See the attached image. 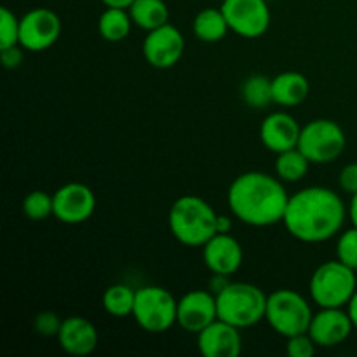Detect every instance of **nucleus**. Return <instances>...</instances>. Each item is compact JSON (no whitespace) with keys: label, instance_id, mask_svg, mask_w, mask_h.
Returning a JSON list of instances; mask_svg holds the SVG:
<instances>
[{"label":"nucleus","instance_id":"5","mask_svg":"<svg viewBox=\"0 0 357 357\" xmlns=\"http://www.w3.org/2000/svg\"><path fill=\"white\" fill-rule=\"evenodd\" d=\"M357 289L356 271L340 260L321 264L310 275V300L319 309L326 307H347Z\"/></svg>","mask_w":357,"mask_h":357},{"label":"nucleus","instance_id":"35","mask_svg":"<svg viewBox=\"0 0 357 357\" xmlns=\"http://www.w3.org/2000/svg\"><path fill=\"white\" fill-rule=\"evenodd\" d=\"M347 312L351 316L352 324H354V330H357V289L354 293V296L351 298V302L347 303Z\"/></svg>","mask_w":357,"mask_h":357},{"label":"nucleus","instance_id":"33","mask_svg":"<svg viewBox=\"0 0 357 357\" xmlns=\"http://www.w3.org/2000/svg\"><path fill=\"white\" fill-rule=\"evenodd\" d=\"M229 282H230L229 275L213 274L211 279H209V282H208V289L211 293H215V295H218L220 291H223V289L229 286Z\"/></svg>","mask_w":357,"mask_h":357},{"label":"nucleus","instance_id":"11","mask_svg":"<svg viewBox=\"0 0 357 357\" xmlns=\"http://www.w3.org/2000/svg\"><path fill=\"white\" fill-rule=\"evenodd\" d=\"M54 216L66 225H79L87 222L96 209V195L87 185L70 181L52 194Z\"/></svg>","mask_w":357,"mask_h":357},{"label":"nucleus","instance_id":"36","mask_svg":"<svg viewBox=\"0 0 357 357\" xmlns=\"http://www.w3.org/2000/svg\"><path fill=\"white\" fill-rule=\"evenodd\" d=\"M349 218H351L352 227H357V194L351 195V202H349Z\"/></svg>","mask_w":357,"mask_h":357},{"label":"nucleus","instance_id":"4","mask_svg":"<svg viewBox=\"0 0 357 357\" xmlns=\"http://www.w3.org/2000/svg\"><path fill=\"white\" fill-rule=\"evenodd\" d=\"M265 291L257 284L243 281H230L223 291L216 295L218 303V319L244 330L265 319L267 310Z\"/></svg>","mask_w":357,"mask_h":357},{"label":"nucleus","instance_id":"30","mask_svg":"<svg viewBox=\"0 0 357 357\" xmlns=\"http://www.w3.org/2000/svg\"><path fill=\"white\" fill-rule=\"evenodd\" d=\"M63 319H59L58 314L49 312V310H44V312L37 314L33 319V330L35 333L40 335V337H58L59 330H61Z\"/></svg>","mask_w":357,"mask_h":357},{"label":"nucleus","instance_id":"16","mask_svg":"<svg viewBox=\"0 0 357 357\" xmlns=\"http://www.w3.org/2000/svg\"><path fill=\"white\" fill-rule=\"evenodd\" d=\"M197 349L204 357H239L243 352L241 330L216 319L197 333Z\"/></svg>","mask_w":357,"mask_h":357},{"label":"nucleus","instance_id":"29","mask_svg":"<svg viewBox=\"0 0 357 357\" xmlns=\"http://www.w3.org/2000/svg\"><path fill=\"white\" fill-rule=\"evenodd\" d=\"M317 345L309 333H300L286 338V354L289 357H312L316 354Z\"/></svg>","mask_w":357,"mask_h":357},{"label":"nucleus","instance_id":"9","mask_svg":"<svg viewBox=\"0 0 357 357\" xmlns=\"http://www.w3.org/2000/svg\"><path fill=\"white\" fill-rule=\"evenodd\" d=\"M61 35V20L47 7H35L20 17V45L40 52L52 47Z\"/></svg>","mask_w":357,"mask_h":357},{"label":"nucleus","instance_id":"19","mask_svg":"<svg viewBox=\"0 0 357 357\" xmlns=\"http://www.w3.org/2000/svg\"><path fill=\"white\" fill-rule=\"evenodd\" d=\"M309 93V79L300 72H282L272 79V98L275 105L298 107L307 100Z\"/></svg>","mask_w":357,"mask_h":357},{"label":"nucleus","instance_id":"15","mask_svg":"<svg viewBox=\"0 0 357 357\" xmlns=\"http://www.w3.org/2000/svg\"><path fill=\"white\" fill-rule=\"evenodd\" d=\"M202 260L211 274L234 275L244 261L239 241L230 234H216L202 246Z\"/></svg>","mask_w":357,"mask_h":357},{"label":"nucleus","instance_id":"7","mask_svg":"<svg viewBox=\"0 0 357 357\" xmlns=\"http://www.w3.org/2000/svg\"><path fill=\"white\" fill-rule=\"evenodd\" d=\"M178 300L162 286H143L136 289L132 317L146 333H166L176 324Z\"/></svg>","mask_w":357,"mask_h":357},{"label":"nucleus","instance_id":"21","mask_svg":"<svg viewBox=\"0 0 357 357\" xmlns=\"http://www.w3.org/2000/svg\"><path fill=\"white\" fill-rule=\"evenodd\" d=\"M128 10L135 26L145 31L169 23V9L164 0H135Z\"/></svg>","mask_w":357,"mask_h":357},{"label":"nucleus","instance_id":"28","mask_svg":"<svg viewBox=\"0 0 357 357\" xmlns=\"http://www.w3.org/2000/svg\"><path fill=\"white\" fill-rule=\"evenodd\" d=\"M337 258L342 264L357 271V227L338 234Z\"/></svg>","mask_w":357,"mask_h":357},{"label":"nucleus","instance_id":"8","mask_svg":"<svg viewBox=\"0 0 357 357\" xmlns=\"http://www.w3.org/2000/svg\"><path fill=\"white\" fill-rule=\"evenodd\" d=\"M347 136L338 122L331 119H314L302 128L298 149L312 164H330L344 153Z\"/></svg>","mask_w":357,"mask_h":357},{"label":"nucleus","instance_id":"31","mask_svg":"<svg viewBox=\"0 0 357 357\" xmlns=\"http://www.w3.org/2000/svg\"><path fill=\"white\" fill-rule=\"evenodd\" d=\"M338 185L345 194H357V162H351L342 167L340 174H338Z\"/></svg>","mask_w":357,"mask_h":357},{"label":"nucleus","instance_id":"23","mask_svg":"<svg viewBox=\"0 0 357 357\" xmlns=\"http://www.w3.org/2000/svg\"><path fill=\"white\" fill-rule=\"evenodd\" d=\"M310 160L307 159L305 153L296 146V149L286 150V152L278 153L275 159V176L288 183H296L303 180L305 174L309 173Z\"/></svg>","mask_w":357,"mask_h":357},{"label":"nucleus","instance_id":"13","mask_svg":"<svg viewBox=\"0 0 357 357\" xmlns=\"http://www.w3.org/2000/svg\"><path fill=\"white\" fill-rule=\"evenodd\" d=\"M218 319L216 295L209 289H192L178 300L176 324L187 333H201Z\"/></svg>","mask_w":357,"mask_h":357},{"label":"nucleus","instance_id":"25","mask_svg":"<svg viewBox=\"0 0 357 357\" xmlns=\"http://www.w3.org/2000/svg\"><path fill=\"white\" fill-rule=\"evenodd\" d=\"M244 103L251 108H265L268 103H274L272 98V79L265 75H251L244 80L241 89Z\"/></svg>","mask_w":357,"mask_h":357},{"label":"nucleus","instance_id":"18","mask_svg":"<svg viewBox=\"0 0 357 357\" xmlns=\"http://www.w3.org/2000/svg\"><path fill=\"white\" fill-rule=\"evenodd\" d=\"M59 347L70 356L86 357L93 354L98 347V330L89 319L80 316H70L63 319L58 333Z\"/></svg>","mask_w":357,"mask_h":357},{"label":"nucleus","instance_id":"32","mask_svg":"<svg viewBox=\"0 0 357 357\" xmlns=\"http://www.w3.org/2000/svg\"><path fill=\"white\" fill-rule=\"evenodd\" d=\"M23 51L24 49L21 47L20 44L13 45V47L0 49V59H2L3 68H7V70L20 68L21 63H23V58H24Z\"/></svg>","mask_w":357,"mask_h":357},{"label":"nucleus","instance_id":"3","mask_svg":"<svg viewBox=\"0 0 357 357\" xmlns=\"http://www.w3.org/2000/svg\"><path fill=\"white\" fill-rule=\"evenodd\" d=\"M218 213L199 195H181L171 204L167 225L178 243L188 248H202L216 230Z\"/></svg>","mask_w":357,"mask_h":357},{"label":"nucleus","instance_id":"34","mask_svg":"<svg viewBox=\"0 0 357 357\" xmlns=\"http://www.w3.org/2000/svg\"><path fill=\"white\" fill-rule=\"evenodd\" d=\"M232 227H234V222L230 216L218 215V220H216V230H218V234H230Z\"/></svg>","mask_w":357,"mask_h":357},{"label":"nucleus","instance_id":"17","mask_svg":"<svg viewBox=\"0 0 357 357\" xmlns=\"http://www.w3.org/2000/svg\"><path fill=\"white\" fill-rule=\"evenodd\" d=\"M302 126L288 112H274L264 119L260 126V139L264 146L275 155L298 146Z\"/></svg>","mask_w":357,"mask_h":357},{"label":"nucleus","instance_id":"10","mask_svg":"<svg viewBox=\"0 0 357 357\" xmlns=\"http://www.w3.org/2000/svg\"><path fill=\"white\" fill-rule=\"evenodd\" d=\"M230 31L243 38H258L271 26L267 0H223L222 7Z\"/></svg>","mask_w":357,"mask_h":357},{"label":"nucleus","instance_id":"27","mask_svg":"<svg viewBox=\"0 0 357 357\" xmlns=\"http://www.w3.org/2000/svg\"><path fill=\"white\" fill-rule=\"evenodd\" d=\"M20 44V17L9 9H0V49Z\"/></svg>","mask_w":357,"mask_h":357},{"label":"nucleus","instance_id":"24","mask_svg":"<svg viewBox=\"0 0 357 357\" xmlns=\"http://www.w3.org/2000/svg\"><path fill=\"white\" fill-rule=\"evenodd\" d=\"M135 300H136V291L128 284H112L110 288H107V291L103 293V309L107 310V314H110L112 317H128L132 316V309H135Z\"/></svg>","mask_w":357,"mask_h":357},{"label":"nucleus","instance_id":"1","mask_svg":"<svg viewBox=\"0 0 357 357\" xmlns=\"http://www.w3.org/2000/svg\"><path fill=\"white\" fill-rule=\"evenodd\" d=\"M349 209L328 187H307L289 195L282 225L300 243H326L344 229Z\"/></svg>","mask_w":357,"mask_h":357},{"label":"nucleus","instance_id":"20","mask_svg":"<svg viewBox=\"0 0 357 357\" xmlns=\"http://www.w3.org/2000/svg\"><path fill=\"white\" fill-rule=\"evenodd\" d=\"M195 37L206 44H215V42L223 40L227 33L230 31L227 17L222 9H215V7H208L202 9L201 13L195 16L194 24H192Z\"/></svg>","mask_w":357,"mask_h":357},{"label":"nucleus","instance_id":"12","mask_svg":"<svg viewBox=\"0 0 357 357\" xmlns=\"http://www.w3.org/2000/svg\"><path fill=\"white\" fill-rule=\"evenodd\" d=\"M185 52V38L171 23L146 31L143 40V56L146 63L157 70H167L178 65Z\"/></svg>","mask_w":357,"mask_h":357},{"label":"nucleus","instance_id":"2","mask_svg":"<svg viewBox=\"0 0 357 357\" xmlns=\"http://www.w3.org/2000/svg\"><path fill=\"white\" fill-rule=\"evenodd\" d=\"M288 201L282 180L264 171L239 174L227 192L232 215L251 227H272L282 222Z\"/></svg>","mask_w":357,"mask_h":357},{"label":"nucleus","instance_id":"26","mask_svg":"<svg viewBox=\"0 0 357 357\" xmlns=\"http://www.w3.org/2000/svg\"><path fill=\"white\" fill-rule=\"evenodd\" d=\"M23 215L31 222H44L49 216H54V201L47 192L33 190L23 199Z\"/></svg>","mask_w":357,"mask_h":357},{"label":"nucleus","instance_id":"22","mask_svg":"<svg viewBox=\"0 0 357 357\" xmlns=\"http://www.w3.org/2000/svg\"><path fill=\"white\" fill-rule=\"evenodd\" d=\"M131 14L121 7H107L98 20V31L107 42H122L132 28Z\"/></svg>","mask_w":357,"mask_h":357},{"label":"nucleus","instance_id":"6","mask_svg":"<svg viewBox=\"0 0 357 357\" xmlns=\"http://www.w3.org/2000/svg\"><path fill=\"white\" fill-rule=\"evenodd\" d=\"M312 316L310 303L295 289L282 288L268 295L265 321L281 337L289 338L307 333Z\"/></svg>","mask_w":357,"mask_h":357},{"label":"nucleus","instance_id":"14","mask_svg":"<svg viewBox=\"0 0 357 357\" xmlns=\"http://www.w3.org/2000/svg\"><path fill=\"white\" fill-rule=\"evenodd\" d=\"M354 331L351 316L344 307H326L316 312L307 333L321 349H331L344 344Z\"/></svg>","mask_w":357,"mask_h":357},{"label":"nucleus","instance_id":"37","mask_svg":"<svg viewBox=\"0 0 357 357\" xmlns=\"http://www.w3.org/2000/svg\"><path fill=\"white\" fill-rule=\"evenodd\" d=\"M105 3V7H121V9H129L135 0H101Z\"/></svg>","mask_w":357,"mask_h":357}]
</instances>
